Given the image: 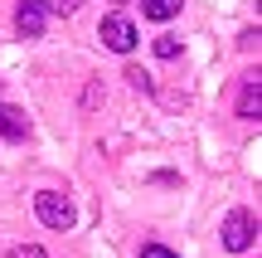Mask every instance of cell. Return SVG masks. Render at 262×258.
Wrapping results in <instances>:
<instances>
[{
	"instance_id": "obj_7",
	"label": "cell",
	"mask_w": 262,
	"mask_h": 258,
	"mask_svg": "<svg viewBox=\"0 0 262 258\" xmlns=\"http://www.w3.org/2000/svg\"><path fill=\"white\" fill-rule=\"evenodd\" d=\"M0 132H5L10 142H19V136L29 132V122H25V112H15V107H5V112H0Z\"/></svg>"
},
{
	"instance_id": "obj_9",
	"label": "cell",
	"mask_w": 262,
	"mask_h": 258,
	"mask_svg": "<svg viewBox=\"0 0 262 258\" xmlns=\"http://www.w3.org/2000/svg\"><path fill=\"white\" fill-rule=\"evenodd\" d=\"M78 5H83V0H44V10H54V15H73Z\"/></svg>"
},
{
	"instance_id": "obj_10",
	"label": "cell",
	"mask_w": 262,
	"mask_h": 258,
	"mask_svg": "<svg viewBox=\"0 0 262 258\" xmlns=\"http://www.w3.org/2000/svg\"><path fill=\"white\" fill-rule=\"evenodd\" d=\"M10 258H44V249H39V244H29V249L19 244V249H10Z\"/></svg>"
},
{
	"instance_id": "obj_5",
	"label": "cell",
	"mask_w": 262,
	"mask_h": 258,
	"mask_svg": "<svg viewBox=\"0 0 262 258\" xmlns=\"http://www.w3.org/2000/svg\"><path fill=\"white\" fill-rule=\"evenodd\" d=\"M238 117H248V122H257V117H262V78H257V73L243 78V93H238Z\"/></svg>"
},
{
	"instance_id": "obj_12",
	"label": "cell",
	"mask_w": 262,
	"mask_h": 258,
	"mask_svg": "<svg viewBox=\"0 0 262 258\" xmlns=\"http://www.w3.org/2000/svg\"><path fill=\"white\" fill-rule=\"evenodd\" d=\"M126 78H131V88H141V93H146V88H150V73H141V68H131Z\"/></svg>"
},
{
	"instance_id": "obj_4",
	"label": "cell",
	"mask_w": 262,
	"mask_h": 258,
	"mask_svg": "<svg viewBox=\"0 0 262 258\" xmlns=\"http://www.w3.org/2000/svg\"><path fill=\"white\" fill-rule=\"evenodd\" d=\"M44 19H49L44 0H19V10H15V29H19L25 39H39V34H44Z\"/></svg>"
},
{
	"instance_id": "obj_11",
	"label": "cell",
	"mask_w": 262,
	"mask_h": 258,
	"mask_svg": "<svg viewBox=\"0 0 262 258\" xmlns=\"http://www.w3.org/2000/svg\"><path fill=\"white\" fill-rule=\"evenodd\" d=\"M141 258H175V253H170L165 244H146V249H141Z\"/></svg>"
},
{
	"instance_id": "obj_3",
	"label": "cell",
	"mask_w": 262,
	"mask_h": 258,
	"mask_svg": "<svg viewBox=\"0 0 262 258\" xmlns=\"http://www.w3.org/2000/svg\"><path fill=\"white\" fill-rule=\"evenodd\" d=\"M102 44L117 49V54H131V49H136V25H131L126 15H107L102 19Z\"/></svg>"
},
{
	"instance_id": "obj_6",
	"label": "cell",
	"mask_w": 262,
	"mask_h": 258,
	"mask_svg": "<svg viewBox=\"0 0 262 258\" xmlns=\"http://www.w3.org/2000/svg\"><path fill=\"white\" fill-rule=\"evenodd\" d=\"M180 5H185V0H141V15L165 25V19H175V15H180Z\"/></svg>"
},
{
	"instance_id": "obj_2",
	"label": "cell",
	"mask_w": 262,
	"mask_h": 258,
	"mask_svg": "<svg viewBox=\"0 0 262 258\" xmlns=\"http://www.w3.org/2000/svg\"><path fill=\"white\" fill-rule=\"evenodd\" d=\"M219 234H224V249L228 253H248V249H253V239H257V220L248 210H233Z\"/></svg>"
},
{
	"instance_id": "obj_8",
	"label": "cell",
	"mask_w": 262,
	"mask_h": 258,
	"mask_svg": "<svg viewBox=\"0 0 262 258\" xmlns=\"http://www.w3.org/2000/svg\"><path fill=\"white\" fill-rule=\"evenodd\" d=\"M180 54V39L175 34H156V58H175Z\"/></svg>"
},
{
	"instance_id": "obj_1",
	"label": "cell",
	"mask_w": 262,
	"mask_h": 258,
	"mask_svg": "<svg viewBox=\"0 0 262 258\" xmlns=\"http://www.w3.org/2000/svg\"><path fill=\"white\" fill-rule=\"evenodd\" d=\"M34 214H39V224H49V229H73V200L68 195H58V190H39L34 195Z\"/></svg>"
}]
</instances>
